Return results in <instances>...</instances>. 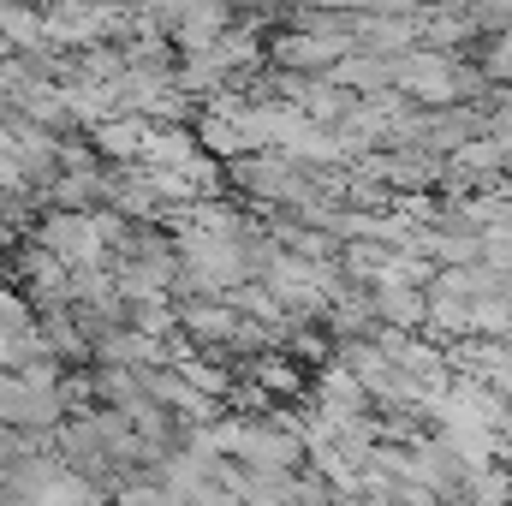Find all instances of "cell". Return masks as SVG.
Returning a JSON list of instances; mask_svg holds the SVG:
<instances>
[{
	"label": "cell",
	"instance_id": "1",
	"mask_svg": "<svg viewBox=\"0 0 512 506\" xmlns=\"http://www.w3.org/2000/svg\"><path fill=\"white\" fill-rule=\"evenodd\" d=\"M114 24V12H102V6H84V0H72V6H54V18H48V30L54 36H102Z\"/></svg>",
	"mask_w": 512,
	"mask_h": 506
},
{
	"label": "cell",
	"instance_id": "2",
	"mask_svg": "<svg viewBox=\"0 0 512 506\" xmlns=\"http://www.w3.org/2000/svg\"><path fill=\"white\" fill-rule=\"evenodd\" d=\"M96 143H102V149H114V155H137V149H149V137L131 126V120H120V126H102V131H96Z\"/></svg>",
	"mask_w": 512,
	"mask_h": 506
},
{
	"label": "cell",
	"instance_id": "3",
	"mask_svg": "<svg viewBox=\"0 0 512 506\" xmlns=\"http://www.w3.org/2000/svg\"><path fill=\"white\" fill-rule=\"evenodd\" d=\"M185 328H191V334H203V340H227V334H239V322H233L227 310H191V316H185Z\"/></svg>",
	"mask_w": 512,
	"mask_h": 506
},
{
	"label": "cell",
	"instance_id": "4",
	"mask_svg": "<svg viewBox=\"0 0 512 506\" xmlns=\"http://www.w3.org/2000/svg\"><path fill=\"white\" fill-rule=\"evenodd\" d=\"M256 376L268 381L274 393H292V387H298V376H292V370H280V358H256Z\"/></svg>",
	"mask_w": 512,
	"mask_h": 506
}]
</instances>
